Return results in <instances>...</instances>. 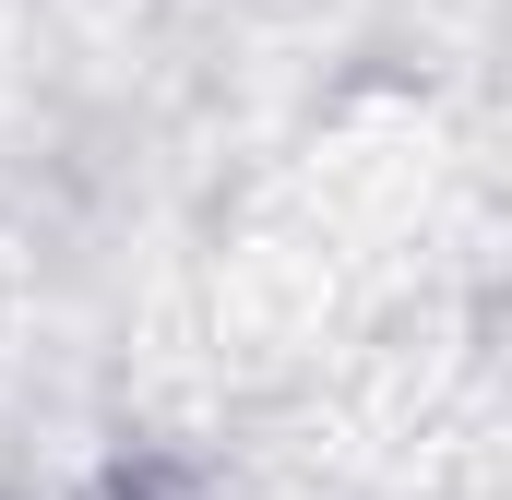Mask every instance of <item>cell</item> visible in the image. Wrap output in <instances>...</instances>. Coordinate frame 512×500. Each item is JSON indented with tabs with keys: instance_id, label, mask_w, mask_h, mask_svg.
<instances>
[{
	"instance_id": "6da1fadb",
	"label": "cell",
	"mask_w": 512,
	"mask_h": 500,
	"mask_svg": "<svg viewBox=\"0 0 512 500\" xmlns=\"http://www.w3.org/2000/svg\"><path fill=\"white\" fill-rule=\"evenodd\" d=\"M96 500H167V489H143V477H120V489H96Z\"/></svg>"
}]
</instances>
